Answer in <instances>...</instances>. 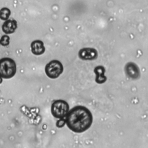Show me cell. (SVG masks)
I'll use <instances>...</instances> for the list:
<instances>
[{
  "mask_svg": "<svg viewBox=\"0 0 148 148\" xmlns=\"http://www.w3.org/2000/svg\"><path fill=\"white\" fill-rule=\"evenodd\" d=\"M66 124L72 131L81 133L87 130L92 123L90 111L83 106H76L68 112L66 116Z\"/></svg>",
  "mask_w": 148,
  "mask_h": 148,
  "instance_id": "obj_1",
  "label": "cell"
},
{
  "mask_svg": "<svg viewBox=\"0 0 148 148\" xmlns=\"http://www.w3.org/2000/svg\"><path fill=\"white\" fill-rule=\"evenodd\" d=\"M16 72V65L12 58L6 57L0 60V76L4 79H10Z\"/></svg>",
  "mask_w": 148,
  "mask_h": 148,
  "instance_id": "obj_2",
  "label": "cell"
},
{
  "mask_svg": "<svg viewBox=\"0 0 148 148\" xmlns=\"http://www.w3.org/2000/svg\"><path fill=\"white\" fill-rule=\"evenodd\" d=\"M68 103L61 99L54 101L51 106L52 115L57 119H62L66 116L69 112Z\"/></svg>",
  "mask_w": 148,
  "mask_h": 148,
  "instance_id": "obj_3",
  "label": "cell"
},
{
  "mask_svg": "<svg viewBox=\"0 0 148 148\" xmlns=\"http://www.w3.org/2000/svg\"><path fill=\"white\" fill-rule=\"evenodd\" d=\"M63 72V66L58 60H52L45 66V73L51 79L57 78Z\"/></svg>",
  "mask_w": 148,
  "mask_h": 148,
  "instance_id": "obj_4",
  "label": "cell"
},
{
  "mask_svg": "<svg viewBox=\"0 0 148 148\" xmlns=\"http://www.w3.org/2000/svg\"><path fill=\"white\" fill-rule=\"evenodd\" d=\"M79 56L83 60H93L97 57L98 53L95 49L87 47L80 50Z\"/></svg>",
  "mask_w": 148,
  "mask_h": 148,
  "instance_id": "obj_5",
  "label": "cell"
},
{
  "mask_svg": "<svg viewBox=\"0 0 148 148\" xmlns=\"http://www.w3.org/2000/svg\"><path fill=\"white\" fill-rule=\"evenodd\" d=\"M127 75L133 79H138L140 75L139 69L138 66L134 62H128L126 64L125 68Z\"/></svg>",
  "mask_w": 148,
  "mask_h": 148,
  "instance_id": "obj_6",
  "label": "cell"
},
{
  "mask_svg": "<svg viewBox=\"0 0 148 148\" xmlns=\"http://www.w3.org/2000/svg\"><path fill=\"white\" fill-rule=\"evenodd\" d=\"M31 47L32 53L36 56L42 54L45 51V48L43 42L39 40H36L32 42L31 45Z\"/></svg>",
  "mask_w": 148,
  "mask_h": 148,
  "instance_id": "obj_7",
  "label": "cell"
},
{
  "mask_svg": "<svg viewBox=\"0 0 148 148\" xmlns=\"http://www.w3.org/2000/svg\"><path fill=\"white\" fill-rule=\"evenodd\" d=\"M17 21L14 20H9L3 24L2 26V31L6 34L13 33L17 28Z\"/></svg>",
  "mask_w": 148,
  "mask_h": 148,
  "instance_id": "obj_8",
  "label": "cell"
},
{
  "mask_svg": "<svg viewBox=\"0 0 148 148\" xmlns=\"http://www.w3.org/2000/svg\"><path fill=\"white\" fill-rule=\"evenodd\" d=\"M105 69L102 66H97L94 68V72L96 75L95 82L98 84H102L106 80V77L105 76Z\"/></svg>",
  "mask_w": 148,
  "mask_h": 148,
  "instance_id": "obj_9",
  "label": "cell"
},
{
  "mask_svg": "<svg viewBox=\"0 0 148 148\" xmlns=\"http://www.w3.org/2000/svg\"><path fill=\"white\" fill-rule=\"evenodd\" d=\"M10 15V10L7 8H3L0 10V18L2 20H6Z\"/></svg>",
  "mask_w": 148,
  "mask_h": 148,
  "instance_id": "obj_10",
  "label": "cell"
},
{
  "mask_svg": "<svg viewBox=\"0 0 148 148\" xmlns=\"http://www.w3.org/2000/svg\"><path fill=\"white\" fill-rule=\"evenodd\" d=\"M9 39L8 35H3L0 39V44L3 46H8L9 44Z\"/></svg>",
  "mask_w": 148,
  "mask_h": 148,
  "instance_id": "obj_11",
  "label": "cell"
},
{
  "mask_svg": "<svg viewBox=\"0 0 148 148\" xmlns=\"http://www.w3.org/2000/svg\"><path fill=\"white\" fill-rule=\"evenodd\" d=\"M65 123H66V121H65V120L64 118L60 119V120L57 121L56 125L58 128H61V127H62L65 125Z\"/></svg>",
  "mask_w": 148,
  "mask_h": 148,
  "instance_id": "obj_12",
  "label": "cell"
},
{
  "mask_svg": "<svg viewBox=\"0 0 148 148\" xmlns=\"http://www.w3.org/2000/svg\"><path fill=\"white\" fill-rule=\"evenodd\" d=\"M2 77L0 76V84L2 83Z\"/></svg>",
  "mask_w": 148,
  "mask_h": 148,
  "instance_id": "obj_13",
  "label": "cell"
}]
</instances>
